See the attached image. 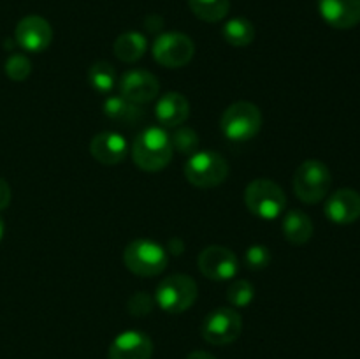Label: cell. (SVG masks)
<instances>
[{"label": "cell", "mask_w": 360, "mask_h": 359, "mask_svg": "<svg viewBox=\"0 0 360 359\" xmlns=\"http://www.w3.org/2000/svg\"><path fill=\"white\" fill-rule=\"evenodd\" d=\"M330 176L329 168L320 160H304L294 175V192L299 201L306 204H316L329 194Z\"/></svg>", "instance_id": "6"}, {"label": "cell", "mask_w": 360, "mask_h": 359, "mask_svg": "<svg viewBox=\"0 0 360 359\" xmlns=\"http://www.w3.org/2000/svg\"><path fill=\"white\" fill-rule=\"evenodd\" d=\"M18 46L28 53H41L51 44L53 41V28L42 16H25L20 23L16 25L14 32Z\"/></svg>", "instance_id": "12"}, {"label": "cell", "mask_w": 360, "mask_h": 359, "mask_svg": "<svg viewBox=\"0 0 360 359\" xmlns=\"http://www.w3.org/2000/svg\"><path fill=\"white\" fill-rule=\"evenodd\" d=\"M155 115L164 127H179L188 118L190 104L185 95L178 92H169L160 97Z\"/></svg>", "instance_id": "17"}, {"label": "cell", "mask_w": 360, "mask_h": 359, "mask_svg": "<svg viewBox=\"0 0 360 359\" xmlns=\"http://www.w3.org/2000/svg\"><path fill=\"white\" fill-rule=\"evenodd\" d=\"M88 81L97 92L109 94L116 84L115 67L108 62H95L88 70Z\"/></svg>", "instance_id": "23"}, {"label": "cell", "mask_w": 360, "mask_h": 359, "mask_svg": "<svg viewBox=\"0 0 360 359\" xmlns=\"http://www.w3.org/2000/svg\"><path fill=\"white\" fill-rule=\"evenodd\" d=\"M199 287L188 275H171L158 284L155 301L169 313H183L195 303Z\"/></svg>", "instance_id": "7"}, {"label": "cell", "mask_w": 360, "mask_h": 359, "mask_svg": "<svg viewBox=\"0 0 360 359\" xmlns=\"http://www.w3.org/2000/svg\"><path fill=\"white\" fill-rule=\"evenodd\" d=\"M4 231H6V227H4V220L0 218V241H2V238H4Z\"/></svg>", "instance_id": "31"}, {"label": "cell", "mask_w": 360, "mask_h": 359, "mask_svg": "<svg viewBox=\"0 0 360 359\" xmlns=\"http://www.w3.org/2000/svg\"><path fill=\"white\" fill-rule=\"evenodd\" d=\"M326 215L338 225L354 224L360 218V194L354 189H340L327 199Z\"/></svg>", "instance_id": "15"}, {"label": "cell", "mask_w": 360, "mask_h": 359, "mask_svg": "<svg viewBox=\"0 0 360 359\" xmlns=\"http://www.w3.org/2000/svg\"><path fill=\"white\" fill-rule=\"evenodd\" d=\"M146 49L148 41L141 32H125L115 41V55L125 63H134L141 60Z\"/></svg>", "instance_id": "20"}, {"label": "cell", "mask_w": 360, "mask_h": 359, "mask_svg": "<svg viewBox=\"0 0 360 359\" xmlns=\"http://www.w3.org/2000/svg\"><path fill=\"white\" fill-rule=\"evenodd\" d=\"M271 252L267 246L264 245H252L248 250H246L245 253V260H246V266L250 267V270H264V267H267L271 264Z\"/></svg>", "instance_id": "27"}, {"label": "cell", "mask_w": 360, "mask_h": 359, "mask_svg": "<svg viewBox=\"0 0 360 359\" xmlns=\"http://www.w3.org/2000/svg\"><path fill=\"white\" fill-rule=\"evenodd\" d=\"M323 21L338 30H348L360 23V0H319Z\"/></svg>", "instance_id": "14"}, {"label": "cell", "mask_w": 360, "mask_h": 359, "mask_svg": "<svg viewBox=\"0 0 360 359\" xmlns=\"http://www.w3.org/2000/svg\"><path fill=\"white\" fill-rule=\"evenodd\" d=\"M167 252L153 239L137 238L123 250V263L127 270L137 277H157L167 267Z\"/></svg>", "instance_id": "2"}, {"label": "cell", "mask_w": 360, "mask_h": 359, "mask_svg": "<svg viewBox=\"0 0 360 359\" xmlns=\"http://www.w3.org/2000/svg\"><path fill=\"white\" fill-rule=\"evenodd\" d=\"M220 129L229 141H250L262 129V113L253 102H234L221 115Z\"/></svg>", "instance_id": "4"}, {"label": "cell", "mask_w": 360, "mask_h": 359, "mask_svg": "<svg viewBox=\"0 0 360 359\" xmlns=\"http://www.w3.org/2000/svg\"><path fill=\"white\" fill-rule=\"evenodd\" d=\"M104 115L112 122L134 125L144 118V109L139 104L127 101L123 97H108L104 101Z\"/></svg>", "instance_id": "19"}, {"label": "cell", "mask_w": 360, "mask_h": 359, "mask_svg": "<svg viewBox=\"0 0 360 359\" xmlns=\"http://www.w3.org/2000/svg\"><path fill=\"white\" fill-rule=\"evenodd\" d=\"M253 298H255V287L248 280H236L227 289V301L236 308H245L253 301Z\"/></svg>", "instance_id": "25"}, {"label": "cell", "mask_w": 360, "mask_h": 359, "mask_svg": "<svg viewBox=\"0 0 360 359\" xmlns=\"http://www.w3.org/2000/svg\"><path fill=\"white\" fill-rule=\"evenodd\" d=\"M197 264H199L200 273L214 282L231 280L239 271V260L236 253L227 246L220 245L206 246L199 253Z\"/></svg>", "instance_id": "10"}, {"label": "cell", "mask_w": 360, "mask_h": 359, "mask_svg": "<svg viewBox=\"0 0 360 359\" xmlns=\"http://www.w3.org/2000/svg\"><path fill=\"white\" fill-rule=\"evenodd\" d=\"M283 236L292 245H304L313 236V222L304 211H288L283 220Z\"/></svg>", "instance_id": "18"}, {"label": "cell", "mask_w": 360, "mask_h": 359, "mask_svg": "<svg viewBox=\"0 0 360 359\" xmlns=\"http://www.w3.org/2000/svg\"><path fill=\"white\" fill-rule=\"evenodd\" d=\"M172 155L174 148L171 136L162 127H146L132 144L134 164L148 172H157L167 168Z\"/></svg>", "instance_id": "1"}, {"label": "cell", "mask_w": 360, "mask_h": 359, "mask_svg": "<svg viewBox=\"0 0 360 359\" xmlns=\"http://www.w3.org/2000/svg\"><path fill=\"white\" fill-rule=\"evenodd\" d=\"M11 203V187L4 178H0V211L6 210Z\"/></svg>", "instance_id": "29"}, {"label": "cell", "mask_w": 360, "mask_h": 359, "mask_svg": "<svg viewBox=\"0 0 360 359\" xmlns=\"http://www.w3.org/2000/svg\"><path fill=\"white\" fill-rule=\"evenodd\" d=\"M153 341L143 331H125L112 340L109 359H151Z\"/></svg>", "instance_id": "13"}, {"label": "cell", "mask_w": 360, "mask_h": 359, "mask_svg": "<svg viewBox=\"0 0 360 359\" xmlns=\"http://www.w3.org/2000/svg\"><path fill=\"white\" fill-rule=\"evenodd\" d=\"M186 359H217V358L206 351H195V352H190Z\"/></svg>", "instance_id": "30"}, {"label": "cell", "mask_w": 360, "mask_h": 359, "mask_svg": "<svg viewBox=\"0 0 360 359\" xmlns=\"http://www.w3.org/2000/svg\"><path fill=\"white\" fill-rule=\"evenodd\" d=\"M172 148L176 151L183 155H193L195 151H199V134L195 132L190 127L179 125V129H176V132L171 136Z\"/></svg>", "instance_id": "24"}, {"label": "cell", "mask_w": 360, "mask_h": 359, "mask_svg": "<svg viewBox=\"0 0 360 359\" xmlns=\"http://www.w3.org/2000/svg\"><path fill=\"white\" fill-rule=\"evenodd\" d=\"M90 153L102 165H116L125 160L129 153V144L122 134L105 130L94 136L90 143Z\"/></svg>", "instance_id": "16"}, {"label": "cell", "mask_w": 360, "mask_h": 359, "mask_svg": "<svg viewBox=\"0 0 360 359\" xmlns=\"http://www.w3.org/2000/svg\"><path fill=\"white\" fill-rule=\"evenodd\" d=\"M243 331L241 313L236 308L221 306L207 313L204 319L200 333L211 345H229L239 338Z\"/></svg>", "instance_id": "9"}, {"label": "cell", "mask_w": 360, "mask_h": 359, "mask_svg": "<svg viewBox=\"0 0 360 359\" xmlns=\"http://www.w3.org/2000/svg\"><path fill=\"white\" fill-rule=\"evenodd\" d=\"M153 308V299L146 292H136L129 301V312L132 315H146Z\"/></svg>", "instance_id": "28"}, {"label": "cell", "mask_w": 360, "mask_h": 359, "mask_svg": "<svg viewBox=\"0 0 360 359\" xmlns=\"http://www.w3.org/2000/svg\"><path fill=\"white\" fill-rule=\"evenodd\" d=\"M221 37L231 46L245 48V46L252 44L253 39H255V28H253L252 21L246 20V18H232L221 28Z\"/></svg>", "instance_id": "21"}, {"label": "cell", "mask_w": 360, "mask_h": 359, "mask_svg": "<svg viewBox=\"0 0 360 359\" xmlns=\"http://www.w3.org/2000/svg\"><path fill=\"white\" fill-rule=\"evenodd\" d=\"M188 6L199 20L217 23L229 14L231 0H188Z\"/></svg>", "instance_id": "22"}, {"label": "cell", "mask_w": 360, "mask_h": 359, "mask_svg": "<svg viewBox=\"0 0 360 359\" xmlns=\"http://www.w3.org/2000/svg\"><path fill=\"white\" fill-rule=\"evenodd\" d=\"M120 92H122L123 99L143 106L157 97L160 92V81L155 74L144 69L127 70L120 81Z\"/></svg>", "instance_id": "11"}, {"label": "cell", "mask_w": 360, "mask_h": 359, "mask_svg": "<svg viewBox=\"0 0 360 359\" xmlns=\"http://www.w3.org/2000/svg\"><path fill=\"white\" fill-rule=\"evenodd\" d=\"M185 176L193 187L213 189L229 176V162L214 150L195 151L185 164Z\"/></svg>", "instance_id": "5"}, {"label": "cell", "mask_w": 360, "mask_h": 359, "mask_svg": "<svg viewBox=\"0 0 360 359\" xmlns=\"http://www.w3.org/2000/svg\"><path fill=\"white\" fill-rule=\"evenodd\" d=\"M245 204L255 217L262 220H274L287 208V196L273 180L257 178L246 187Z\"/></svg>", "instance_id": "3"}, {"label": "cell", "mask_w": 360, "mask_h": 359, "mask_svg": "<svg viewBox=\"0 0 360 359\" xmlns=\"http://www.w3.org/2000/svg\"><path fill=\"white\" fill-rule=\"evenodd\" d=\"M151 53L160 65L167 69H179L193 58L195 44L188 35L181 32H165L155 39Z\"/></svg>", "instance_id": "8"}, {"label": "cell", "mask_w": 360, "mask_h": 359, "mask_svg": "<svg viewBox=\"0 0 360 359\" xmlns=\"http://www.w3.org/2000/svg\"><path fill=\"white\" fill-rule=\"evenodd\" d=\"M32 73V63L21 53H14L6 60V74L13 81H25Z\"/></svg>", "instance_id": "26"}]
</instances>
